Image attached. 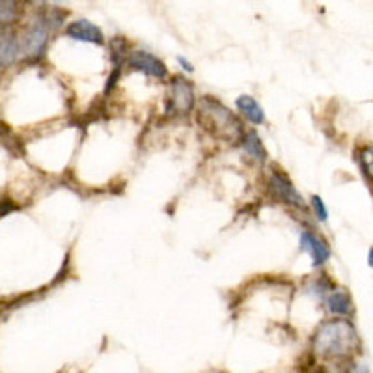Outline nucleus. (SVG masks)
Masks as SVG:
<instances>
[{
    "label": "nucleus",
    "mask_w": 373,
    "mask_h": 373,
    "mask_svg": "<svg viewBox=\"0 0 373 373\" xmlns=\"http://www.w3.org/2000/svg\"><path fill=\"white\" fill-rule=\"evenodd\" d=\"M235 107H237V110H239L248 122L254 123V125L265 123V110H263V107L256 101V97L239 96L237 97V101H235Z\"/></svg>",
    "instance_id": "f8f14e48"
},
{
    "label": "nucleus",
    "mask_w": 373,
    "mask_h": 373,
    "mask_svg": "<svg viewBox=\"0 0 373 373\" xmlns=\"http://www.w3.org/2000/svg\"><path fill=\"white\" fill-rule=\"evenodd\" d=\"M327 308H329L331 314L341 315V317L351 315L353 314L351 295L347 293L346 289H341V288L331 289V293H329V297H327Z\"/></svg>",
    "instance_id": "9b49d317"
},
{
    "label": "nucleus",
    "mask_w": 373,
    "mask_h": 373,
    "mask_svg": "<svg viewBox=\"0 0 373 373\" xmlns=\"http://www.w3.org/2000/svg\"><path fill=\"white\" fill-rule=\"evenodd\" d=\"M269 189L272 191V194L280 200V202L288 203L295 209H306L304 198L301 196V192L295 189L293 182L289 179L288 174H284L278 168H272L271 176H269Z\"/></svg>",
    "instance_id": "20e7f679"
},
{
    "label": "nucleus",
    "mask_w": 373,
    "mask_h": 373,
    "mask_svg": "<svg viewBox=\"0 0 373 373\" xmlns=\"http://www.w3.org/2000/svg\"><path fill=\"white\" fill-rule=\"evenodd\" d=\"M241 146H243V151H245L252 160H256L258 165H265L269 155H267V149L265 146H263V142H261L260 134H258L254 129H252V131H246V133L243 134Z\"/></svg>",
    "instance_id": "9d476101"
},
{
    "label": "nucleus",
    "mask_w": 373,
    "mask_h": 373,
    "mask_svg": "<svg viewBox=\"0 0 373 373\" xmlns=\"http://www.w3.org/2000/svg\"><path fill=\"white\" fill-rule=\"evenodd\" d=\"M49 32H51V27H49V23L45 21V17H37L36 21L23 34L21 54H25L27 58L32 60L42 58L45 49H47Z\"/></svg>",
    "instance_id": "7ed1b4c3"
},
{
    "label": "nucleus",
    "mask_w": 373,
    "mask_h": 373,
    "mask_svg": "<svg viewBox=\"0 0 373 373\" xmlns=\"http://www.w3.org/2000/svg\"><path fill=\"white\" fill-rule=\"evenodd\" d=\"M194 86L185 77H174L170 80V108L177 114H186L194 107Z\"/></svg>",
    "instance_id": "423d86ee"
},
{
    "label": "nucleus",
    "mask_w": 373,
    "mask_h": 373,
    "mask_svg": "<svg viewBox=\"0 0 373 373\" xmlns=\"http://www.w3.org/2000/svg\"><path fill=\"white\" fill-rule=\"evenodd\" d=\"M355 155H357V163L362 170L364 177H366V182L373 186V146H360Z\"/></svg>",
    "instance_id": "ddd939ff"
},
{
    "label": "nucleus",
    "mask_w": 373,
    "mask_h": 373,
    "mask_svg": "<svg viewBox=\"0 0 373 373\" xmlns=\"http://www.w3.org/2000/svg\"><path fill=\"white\" fill-rule=\"evenodd\" d=\"M198 122L203 129L211 131L217 139L228 140V142L241 140L245 134L239 118L224 103L211 96L202 97V101L198 105Z\"/></svg>",
    "instance_id": "f03ea898"
},
{
    "label": "nucleus",
    "mask_w": 373,
    "mask_h": 373,
    "mask_svg": "<svg viewBox=\"0 0 373 373\" xmlns=\"http://www.w3.org/2000/svg\"><path fill=\"white\" fill-rule=\"evenodd\" d=\"M21 54V37L11 30V27H0V65H11Z\"/></svg>",
    "instance_id": "1a4fd4ad"
},
{
    "label": "nucleus",
    "mask_w": 373,
    "mask_h": 373,
    "mask_svg": "<svg viewBox=\"0 0 373 373\" xmlns=\"http://www.w3.org/2000/svg\"><path fill=\"white\" fill-rule=\"evenodd\" d=\"M125 62H127V68H131V70L140 71V73L153 77L157 80H163L168 77V68H166L165 62L157 58L155 54L148 53V51H133Z\"/></svg>",
    "instance_id": "39448f33"
},
{
    "label": "nucleus",
    "mask_w": 373,
    "mask_h": 373,
    "mask_svg": "<svg viewBox=\"0 0 373 373\" xmlns=\"http://www.w3.org/2000/svg\"><path fill=\"white\" fill-rule=\"evenodd\" d=\"M368 265L373 269V246L369 248V252H368Z\"/></svg>",
    "instance_id": "f3484780"
},
{
    "label": "nucleus",
    "mask_w": 373,
    "mask_h": 373,
    "mask_svg": "<svg viewBox=\"0 0 373 373\" xmlns=\"http://www.w3.org/2000/svg\"><path fill=\"white\" fill-rule=\"evenodd\" d=\"M64 34L75 42L94 43V45H103L105 43V34L97 25H94L88 19H79V21L70 23L64 28Z\"/></svg>",
    "instance_id": "0eeeda50"
},
{
    "label": "nucleus",
    "mask_w": 373,
    "mask_h": 373,
    "mask_svg": "<svg viewBox=\"0 0 373 373\" xmlns=\"http://www.w3.org/2000/svg\"><path fill=\"white\" fill-rule=\"evenodd\" d=\"M21 17V8L17 2H2L0 0V27H11Z\"/></svg>",
    "instance_id": "4468645a"
},
{
    "label": "nucleus",
    "mask_w": 373,
    "mask_h": 373,
    "mask_svg": "<svg viewBox=\"0 0 373 373\" xmlns=\"http://www.w3.org/2000/svg\"><path fill=\"white\" fill-rule=\"evenodd\" d=\"M310 203H312V209H314L315 217H317L321 222H327V220H329V209H327L325 202L321 200V196L314 194V196L310 198Z\"/></svg>",
    "instance_id": "2eb2a0df"
},
{
    "label": "nucleus",
    "mask_w": 373,
    "mask_h": 373,
    "mask_svg": "<svg viewBox=\"0 0 373 373\" xmlns=\"http://www.w3.org/2000/svg\"><path fill=\"white\" fill-rule=\"evenodd\" d=\"M360 349V340L347 320H332L321 323L312 338V351L321 360L353 362V355Z\"/></svg>",
    "instance_id": "f257e3e1"
},
{
    "label": "nucleus",
    "mask_w": 373,
    "mask_h": 373,
    "mask_svg": "<svg viewBox=\"0 0 373 373\" xmlns=\"http://www.w3.org/2000/svg\"><path fill=\"white\" fill-rule=\"evenodd\" d=\"M177 62H179V65H182V68L185 71H189V73H192V71H194V68H192L191 62H189V60L183 58V56H177Z\"/></svg>",
    "instance_id": "dca6fc26"
},
{
    "label": "nucleus",
    "mask_w": 373,
    "mask_h": 373,
    "mask_svg": "<svg viewBox=\"0 0 373 373\" xmlns=\"http://www.w3.org/2000/svg\"><path fill=\"white\" fill-rule=\"evenodd\" d=\"M301 248L304 252H308L312 261H314V267H321L331 258L329 243L325 239H321L320 235H315L314 232H308V229H304L301 234Z\"/></svg>",
    "instance_id": "6e6552de"
}]
</instances>
